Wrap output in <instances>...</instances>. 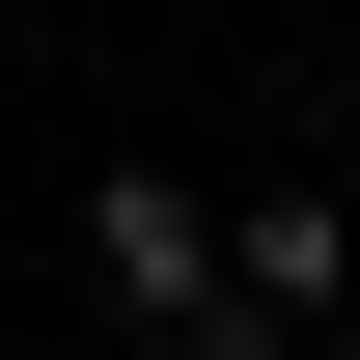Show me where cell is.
Instances as JSON below:
<instances>
[{
  "instance_id": "cell-1",
  "label": "cell",
  "mask_w": 360,
  "mask_h": 360,
  "mask_svg": "<svg viewBox=\"0 0 360 360\" xmlns=\"http://www.w3.org/2000/svg\"><path fill=\"white\" fill-rule=\"evenodd\" d=\"M360 305V222H333V194H250V222H222V305H194V360H277V333H333Z\"/></svg>"
},
{
  "instance_id": "cell-2",
  "label": "cell",
  "mask_w": 360,
  "mask_h": 360,
  "mask_svg": "<svg viewBox=\"0 0 360 360\" xmlns=\"http://www.w3.org/2000/svg\"><path fill=\"white\" fill-rule=\"evenodd\" d=\"M84 250H111V305L194 360V305H222V194H194V167H111V194H84Z\"/></svg>"
},
{
  "instance_id": "cell-3",
  "label": "cell",
  "mask_w": 360,
  "mask_h": 360,
  "mask_svg": "<svg viewBox=\"0 0 360 360\" xmlns=\"http://www.w3.org/2000/svg\"><path fill=\"white\" fill-rule=\"evenodd\" d=\"M277 360H360V333H277Z\"/></svg>"
}]
</instances>
